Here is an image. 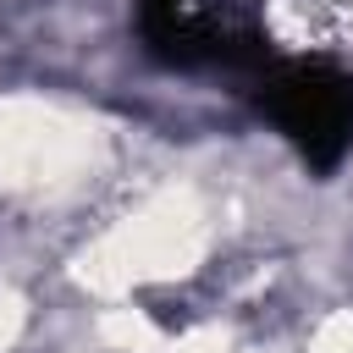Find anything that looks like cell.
Segmentation results:
<instances>
[{
    "label": "cell",
    "instance_id": "obj_1",
    "mask_svg": "<svg viewBox=\"0 0 353 353\" xmlns=\"http://www.w3.org/2000/svg\"><path fill=\"white\" fill-rule=\"evenodd\" d=\"M254 105L314 171H331L353 149V72L342 66L270 61L254 77Z\"/></svg>",
    "mask_w": 353,
    "mask_h": 353
},
{
    "label": "cell",
    "instance_id": "obj_2",
    "mask_svg": "<svg viewBox=\"0 0 353 353\" xmlns=\"http://www.w3.org/2000/svg\"><path fill=\"white\" fill-rule=\"evenodd\" d=\"M138 28L165 66H188V72L221 66L259 77L276 61L270 39L232 0H138Z\"/></svg>",
    "mask_w": 353,
    "mask_h": 353
}]
</instances>
